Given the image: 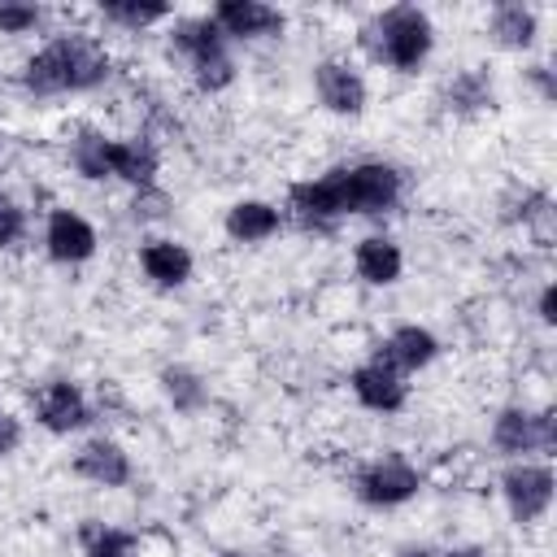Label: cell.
Returning a JSON list of instances; mask_svg holds the SVG:
<instances>
[{
  "instance_id": "obj_1",
  "label": "cell",
  "mask_w": 557,
  "mask_h": 557,
  "mask_svg": "<svg viewBox=\"0 0 557 557\" xmlns=\"http://www.w3.org/2000/svg\"><path fill=\"white\" fill-rule=\"evenodd\" d=\"M113 61L87 30H65L48 39L22 70V83L35 96H61V91H91L109 78Z\"/></svg>"
},
{
  "instance_id": "obj_2",
  "label": "cell",
  "mask_w": 557,
  "mask_h": 557,
  "mask_svg": "<svg viewBox=\"0 0 557 557\" xmlns=\"http://www.w3.org/2000/svg\"><path fill=\"white\" fill-rule=\"evenodd\" d=\"M366 44H370L374 61H383L400 74H413L431 57L435 26L418 4H392L366 26Z\"/></svg>"
},
{
  "instance_id": "obj_3",
  "label": "cell",
  "mask_w": 557,
  "mask_h": 557,
  "mask_svg": "<svg viewBox=\"0 0 557 557\" xmlns=\"http://www.w3.org/2000/svg\"><path fill=\"white\" fill-rule=\"evenodd\" d=\"M348 213H387L400 200V170L387 161H361L339 170Z\"/></svg>"
},
{
  "instance_id": "obj_4",
  "label": "cell",
  "mask_w": 557,
  "mask_h": 557,
  "mask_svg": "<svg viewBox=\"0 0 557 557\" xmlns=\"http://www.w3.org/2000/svg\"><path fill=\"white\" fill-rule=\"evenodd\" d=\"M418 487H422V474H418L400 453H387V457L370 461V466L357 474V496H361L366 505H379V509L405 505L409 496H418Z\"/></svg>"
},
{
  "instance_id": "obj_5",
  "label": "cell",
  "mask_w": 557,
  "mask_h": 557,
  "mask_svg": "<svg viewBox=\"0 0 557 557\" xmlns=\"http://www.w3.org/2000/svg\"><path fill=\"white\" fill-rule=\"evenodd\" d=\"M492 440L500 453L522 457V453H553L557 448V418L553 413H527V409H500Z\"/></svg>"
},
{
  "instance_id": "obj_6",
  "label": "cell",
  "mask_w": 557,
  "mask_h": 557,
  "mask_svg": "<svg viewBox=\"0 0 557 557\" xmlns=\"http://www.w3.org/2000/svg\"><path fill=\"white\" fill-rule=\"evenodd\" d=\"M500 492H505V505L518 522H540L553 505V470L535 466V461L509 466L505 479H500Z\"/></svg>"
},
{
  "instance_id": "obj_7",
  "label": "cell",
  "mask_w": 557,
  "mask_h": 557,
  "mask_svg": "<svg viewBox=\"0 0 557 557\" xmlns=\"http://www.w3.org/2000/svg\"><path fill=\"white\" fill-rule=\"evenodd\" d=\"M209 17L218 22L222 35H235V39H270L287 26V17L261 0H222Z\"/></svg>"
},
{
  "instance_id": "obj_8",
  "label": "cell",
  "mask_w": 557,
  "mask_h": 557,
  "mask_svg": "<svg viewBox=\"0 0 557 557\" xmlns=\"http://www.w3.org/2000/svg\"><path fill=\"white\" fill-rule=\"evenodd\" d=\"M313 91H318V100H322L331 113H339V117H357V113L366 109V83H361V74H357L352 65H344V61H318V65H313Z\"/></svg>"
},
{
  "instance_id": "obj_9",
  "label": "cell",
  "mask_w": 557,
  "mask_h": 557,
  "mask_svg": "<svg viewBox=\"0 0 557 557\" xmlns=\"http://www.w3.org/2000/svg\"><path fill=\"white\" fill-rule=\"evenodd\" d=\"M44 244H48V257L52 261H61V265H78V261H87L91 252H96V226L83 218V213H74V209H57L52 218H48V231H44Z\"/></svg>"
},
{
  "instance_id": "obj_10",
  "label": "cell",
  "mask_w": 557,
  "mask_h": 557,
  "mask_svg": "<svg viewBox=\"0 0 557 557\" xmlns=\"http://www.w3.org/2000/svg\"><path fill=\"white\" fill-rule=\"evenodd\" d=\"M348 383H352V396H357L366 409H374V413H396V409L405 405V396H409L405 374H396V370L383 366V361L357 366Z\"/></svg>"
},
{
  "instance_id": "obj_11",
  "label": "cell",
  "mask_w": 557,
  "mask_h": 557,
  "mask_svg": "<svg viewBox=\"0 0 557 557\" xmlns=\"http://www.w3.org/2000/svg\"><path fill=\"white\" fill-rule=\"evenodd\" d=\"M435 352H440V339H435L426 326H396V331L379 344V357H374V361L392 366L396 374H413V370L431 366Z\"/></svg>"
},
{
  "instance_id": "obj_12",
  "label": "cell",
  "mask_w": 557,
  "mask_h": 557,
  "mask_svg": "<svg viewBox=\"0 0 557 557\" xmlns=\"http://www.w3.org/2000/svg\"><path fill=\"white\" fill-rule=\"evenodd\" d=\"M74 470L96 487H126L131 483V457L113 440H87L74 453Z\"/></svg>"
},
{
  "instance_id": "obj_13",
  "label": "cell",
  "mask_w": 557,
  "mask_h": 557,
  "mask_svg": "<svg viewBox=\"0 0 557 557\" xmlns=\"http://www.w3.org/2000/svg\"><path fill=\"white\" fill-rule=\"evenodd\" d=\"M39 422L52 431V435H70V431H78L87 418H91V409H87V396L74 387V383H65V379H57V383H48L44 392H39Z\"/></svg>"
},
{
  "instance_id": "obj_14",
  "label": "cell",
  "mask_w": 557,
  "mask_h": 557,
  "mask_svg": "<svg viewBox=\"0 0 557 557\" xmlns=\"http://www.w3.org/2000/svg\"><path fill=\"white\" fill-rule=\"evenodd\" d=\"M292 209H296L300 218H309V222L348 218L339 170H331V174H322V178H309V183H296V187H292Z\"/></svg>"
},
{
  "instance_id": "obj_15",
  "label": "cell",
  "mask_w": 557,
  "mask_h": 557,
  "mask_svg": "<svg viewBox=\"0 0 557 557\" xmlns=\"http://www.w3.org/2000/svg\"><path fill=\"white\" fill-rule=\"evenodd\" d=\"M139 265L157 287H183L191 278V252L174 239H148L139 248Z\"/></svg>"
},
{
  "instance_id": "obj_16",
  "label": "cell",
  "mask_w": 557,
  "mask_h": 557,
  "mask_svg": "<svg viewBox=\"0 0 557 557\" xmlns=\"http://www.w3.org/2000/svg\"><path fill=\"white\" fill-rule=\"evenodd\" d=\"M352 265H357V274H361L366 283L387 287V283H396V278H400L405 257H400V248H396L387 235H370V239H361V244H357Z\"/></svg>"
},
{
  "instance_id": "obj_17",
  "label": "cell",
  "mask_w": 557,
  "mask_h": 557,
  "mask_svg": "<svg viewBox=\"0 0 557 557\" xmlns=\"http://www.w3.org/2000/svg\"><path fill=\"white\" fill-rule=\"evenodd\" d=\"M109 174L126 178L131 187H152V178H157V148L148 139H113Z\"/></svg>"
},
{
  "instance_id": "obj_18",
  "label": "cell",
  "mask_w": 557,
  "mask_h": 557,
  "mask_svg": "<svg viewBox=\"0 0 557 557\" xmlns=\"http://www.w3.org/2000/svg\"><path fill=\"white\" fill-rule=\"evenodd\" d=\"M274 231H278V209L265 205V200H239L226 213V235L239 239V244H261Z\"/></svg>"
},
{
  "instance_id": "obj_19",
  "label": "cell",
  "mask_w": 557,
  "mask_h": 557,
  "mask_svg": "<svg viewBox=\"0 0 557 557\" xmlns=\"http://www.w3.org/2000/svg\"><path fill=\"white\" fill-rule=\"evenodd\" d=\"M535 13L527 4H496L492 9V35L500 48H531L535 44Z\"/></svg>"
},
{
  "instance_id": "obj_20",
  "label": "cell",
  "mask_w": 557,
  "mask_h": 557,
  "mask_svg": "<svg viewBox=\"0 0 557 557\" xmlns=\"http://www.w3.org/2000/svg\"><path fill=\"white\" fill-rule=\"evenodd\" d=\"M222 39H226V35L218 30L213 17H183V22H174V48H178L187 61H200V57H209V52H222V48H226Z\"/></svg>"
},
{
  "instance_id": "obj_21",
  "label": "cell",
  "mask_w": 557,
  "mask_h": 557,
  "mask_svg": "<svg viewBox=\"0 0 557 557\" xmlns=\"http://www.w3.org/2000/svg\"><path fill=\"white\" fill-rule=\"evenodd\" d=\"M444 104H448L453 113H479V109H487V104H492V78H487L483 70H461V74H453L448 87H444Z\"/></svg>"
},
{
  "instance_id": "obj_22",
  "label": "cell",
  "mask_w": 557,
  "mask_h": 557,
  "mask_svg": "<svg viewBox=\"0 0 557 557\" xmlns=\"http://www.w3.org/2000/svg\"><path fill=\"white\" fill-rule=\"evenodd\" d=\"M109 152H113V139L100 135V131H78L74 144H70V165L83 174V178H109Z\"/></svg>"
},
{
  "instance_id": "obj_23",
  "label": "cell",
  "mask_w": 557,
  "mask_h": 557,
  "mask_svg": "<svg viewBox=\"0 0 557 557\" xmlns=\"http://www.w3.org/2000/svg\"><path fill=\"white\" fill-rule=\"evenodd\" d=\"M161 387H165V396H170V405L174 409H183V413H196L200 405H205V383H200V374H191V370H183V366H170L165 374H161Z\"/></svg>"
},
{
  "instance_id": "obj_24",
  "label": "cell",
  "mask_w": 557,
  "mask_h": 557,
  "mask_svg": "<svg viewBox=\"0 0 557 557\" xmlns=\"http://www.w3.org/2000/svg\"><path fill=\"white\" fill-rule=\"evenodd\" d=\"M100 13H104V22H117V26H126V30H144V26H152V22H165V17H170V4L113 0V4H104Z\"/></svg>"
},
{
  "instance_id": "obj_25",
  "label": "cell",
  "mask_w": 557,
  "mask_h": 557,
  "mask_svg": "<svg viewBox=\"0 0 557 557\" xmlns=\"http://www.w3.org/2000/svg\"><path fill=\"white\" fill-rule=\"evenodd\" d=\"M187 70H191V83H196L200 91H222V87L235 78V61L226 57V48H222V52H209V57H200V61H187Z\"/></svg>"
},
{
  "instance_id": "obj_26",
  "label": "cell",
  "mask_w": 557,
  "mask_h": 557,
  "mask_svg": "<svg viewBox=\"0 0 557 557\" xmlns=\"http://www.w3.org/2000/svg\"><path fill=\"white\" fill-rule=\"evenodd\" d=\"M87 557H139V540L117 527L87 531Z\"/></svg>"
},
{
  "instance_id": "obj_27",
  "label": "cell",
  "mask_w": 557,
  "mask_h": 557,
  "mask_svg": "<svg viewBox=\"0 0 557 557\" xmlns=\"http://www.w3.org/2000/svg\"><path fill=\"white\" fill-rule=\"evenodd\" d=\"M44 17L39 4H0V35H26Z\"/></svg>"
},
{
  "instance_id": "obj_28",
  "label": "cell",
  "mask_w": 557,
  "mask_h": 557,
  "mask_svg": "<svg viewBox=\"0 0 557 557\" xmlns=\"http://www.w3.org/2000/svg\"><path fill=\"white\" fill-rule=\"evenodd\" d=\"M22 235H26V213H22V205H17L9 191H0V248H13Z\"/></svg>"
},
{
  "instance_id": "obj_29",
  "label": "cell",
  "mask_w": 557,
  "mask_h": 557,
  "mask_svg": "<svg viewBox=\"0 0 557 557\" xmlns=\"http://www.w3.org/2000/svg\"><path fill=\"white\" fill-rule=\"evenodd\" d=\"M165 213V196L157 191V183L152 187H139V196H135V218H161Z\"/></svg>"
},
{
  "instance_id": "obj_30",
  "label": "cell",
  "mask_w": 557,
  "mask_h": 557,
  "mask_svg": "<svg viewBox=\"0 0 557 557\" xmlns=\"http://www.w3.org/2000/svg\"><path fill=\"white\" fill-rule=\"evenodd\" d=\"M17 444H22V422L0 405V457H9Z\"/></svg>"
},
{
  "instance_id": "obj_31",
  "label": "cell",
  "mask_w": 557,
  "mask_h": 557,
  "mask_svg": "<svg viewBox=\"0 0 557 557\" xmlns=\"http://www.w3.org/2000/svg\"><path fill=\"white\" fill-rule=\"evenodd\" d=\"M540 318H544L548 326L557 322V287H553V283H548V287L540 292Z\"/></svg>"
},
{
  "instance_id": "obj_32",
  "label": "cell",
  "mask_w": 557,
  "mask_h": 557,
  "mask_svg": "<svg viewBox=\"0 0 557 557\" xmlns=\"http://www.w3.org/2000/svg\"><path fill=\"white\" fill-rule=\"evenodd\" d=\"M444 557H487L483 548H474V544H466V548H448Z\"/></svg>"
},
{
  "instance_id": "obj_33",
  "label": "cell",
  "mask_w": 557,
  "mask_h": 557,
  "mask_svg": "<svg viewBox=\"0 0 557 557\" xmlns=\"http://www.w3.org/2000/svg\"><path fill=\"white\" fill-rule=\"evenodd\" d=\"M409 557H426V553H409Z\"/></svg>"
}]
</instances>
